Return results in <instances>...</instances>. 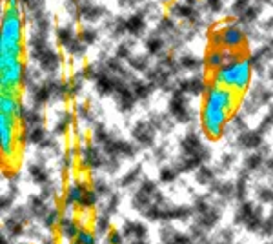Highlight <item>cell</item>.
Segmentation results:
<instances>
[{
  "label": "cell",
  "instance_id": "obj_1",
  "mask_svg": "<svg viewBox=\"0 0 273 244\" xmlns=\"http://www.w3.org/2000/svg\"><path fill=\"white\" fill-rule=\"evenodd\" d=\"M0 58H24V19L20 6H6L0 27Z\"/></svg>",
  "mask_w": 273,
  "mask_h": 244
},
{
  "label": "cell",
  "instance_id": "obj_2",
  "mask_svg": "<svg viewBox=\"0 0 273 244\" xmlns=\"http://www.w3.org/2000/svg\"><path fill=\"white\" fill-rule=\"evenodd\" d=\"M211 82L242 95L251 84V60L248 57L229 60L219 70L211 71Z\"/></svg>",
  "mask_w": 273,
  "mask_h": 244
},
{
  "label": "cell",
  "instance_id": "obj_3",
  "mask_svg": "<svg viewBox=\"0 0 273 244\" xmlns=\"http://www.w3.org/2000/svg\"><path fill=\"white\" fill-rule=\"evenodd\" d=\"M231 113H228L226 109L217 108L210 102H202V108H200V126H202V131L206 133L208 139H221L224 133V128L228 124Z\"/></svg>",
  "mask_w": 273,
  "mask_h": 244
},
{
  "label": "cell",
  "instance_id": "obj_4",
  "mask_svg": "<svg viewBox=\"0 0 273 244\" xmlns=\"http://www.w3.org/2000/svg\"><path fill=\"white\" fill-rule=\"evenodd\" d=\"M239 100H241V95L235 93L233 90H228L224 86H219V84H213L208 86V90L204 93V100L202 102H210L217 108L226 109L228 113H235L237 106H239Z\"/></svg>",
  "mask_w": 273,
  "mask_h": 244
},
{
  "label": "cell",
  "instance_id": "obj_5",
  "mask_svg": "<svg viewBox=\"0 0 273 244\" xmlns=\"http://www.w3.org/2000/svg\"><path fill=\"white\" fill-rule=\"evenodd\" d=\"M17 119L6 113H0V142H2V155L4 159H11L15 153L17 142Z\"/></svg>",
  "mask_w": 273,
  "mask_h": 244
},
{
  "label": "cell",
  "instance_id": "obj_6",
  "mask_svg": "<svg viewBox=\"0 0 273 244\" xmlns=\"http://www.w3.org/2000/svg\"><path fill=\"white\" fill-rule=\"evenodd\" d=\"M244 44V33L235 26L226 27L223 33H213L211 35V49H219V48H226V49H241Z\"/></svg>",
  "mask_w": 273,
  "mask_h": 244
},
{
  "label": "cell",
  "instance_id": "obj_7",
  "mask_svg": "<svg viewBox=\"0 0 273 244\" xmlns=\"http://www.w3.org/2000/svg\"><path fill=\"white\" fill-rule=\"evenodd\" d=\"M0 113H6L9 117H15L17 121H22V106H20L19 95H13L7 91H2L0 95Z\"/></svg>",
  "mask_w": 273,
  "mask_h": 244
},
{
  "label": "cell",
  "instance_id": "obj_8",
  "mask_svg": "<svg viewBox=\"0 0 273 244\" xmlns=\"http://www.w3.org/2000/svg\"><path fill=\"white\" fill-rule=\"evenodd\" d=\"M88 192L86 184L82 182H73L68 186V192H66V202L68 204H80V200L84 199V195Z\"/></svg>",
  "mask_w": 273,
  "mask_h": 244
},
{
  "label": "cell",
  "instance_id": "obj_9",
  "mask_svg": "<svg viewBox=\"0 0 273 244\" xmlns=\"http://www.w3.org/2000/svg\"><path fill=\"white\" fill-rule=\"evenodd\" d=\"M58 231H60V235L62 237H76V233H78V226L75 224V220H71L70 217H62L60 219V222H58Z\"/></svg>",
  "mask_w": 273,
  "mask_h": 244
},
{
  "label": "cell",
  "instance_id": "obj_10",
  "mask_svg": "<svg viewBox=\"0 0 273 244\" xmlns=\"http://www.w3.org/2000/svg\"><path fill=\"white\" fill-rule=\"evenodd\" d=\"M75 241H78L80 244H97V239L93 235V231L89 230H78Z\"/></svg>",
  "mask_w": 273,
  "mask_h": 244
},
{
  "label": "cell",
  "instance_id": "obj_11",
  "mask_svg": "<svg viewBox=\"0 0 273 244\" xmlns=\"http://www.w3.org/2000/svg\"><path fill=\"white\" fill-rule=\"evenodd\" d=\"M60 212L58 210H51V212H48L44 215V222L48 228H51V226H58V222H60Z\"/></svg>",
  "mask_w": 273,
  "mask_h": 244
},
{
  "label": "cell",
  "instance_id": "obj_12",
  "mask_svg": "<svg viewBox=\"0 0 273 244\" xmlns=\"http://www.w3.org/2000/svg\"><path fill=\"white\" fill-rule=\"evenodd\" d=\"M95 202H97V193L91 192V190H88V192H86V195H84V199L80 200V204H78V206H82V208H91V206L95 204Z\"/></svg>",
  "mask_w": 273,
  "mask_h": 244
},
{
  "label": "cell",
  "instance_id": "obj_13",
  "mask_svg": "<svg viewBox=\"0 0 273 244\" xmlns=\"http://www.w3.org/2000/svg\"><path fill=\"white\" fill-rule=\"evenodd\" d=\"M97 230L100 231V233H106L109 230V220L106 215H100V217L97 219Z\"/></svg>",
  "mask_w": 273,
  "mask_h": 244
},
{
  "label": "cell",
  "instance_id": "obj_14",
  "mask_svg": "<svg viewBox=\"0 0 273 244\" xmlns=\"http://www.w3.org/2000/svg\"><path fill=\"white\" fill-rule=\"evenodd\" d=\"M108 244H122V233L117 230H111L108 233Z\"/></svg>",
  "mask_w": 273,
  "mask_h": 244
}]
</instances>
